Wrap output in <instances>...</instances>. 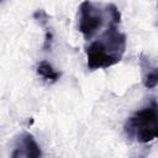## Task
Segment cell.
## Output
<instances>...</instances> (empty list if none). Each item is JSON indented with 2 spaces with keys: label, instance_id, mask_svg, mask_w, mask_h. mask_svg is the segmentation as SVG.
<instances>
[{
  "label": "cell",
  "instance_id": "1",
  "mask_svg": "<svg viewBox=\"0 0 158 158\" xmlns=\"http://www.w3.org/2000/svg\"><path fill=\"white\" fill-rule=\"evenodd\" d=\"M126 43V35L118 30V23L109 22L104 33L85 47L88 69H106L117 64L125 54Z\"/></svg>",
  "mask_w": 158,
  "mask_h": 158
},
{
  "label": "cell",
  "instance_id": "2",
  "mask_svg": "<svg viewBox=\"0 0 158 158\" xmlns=\"http://www.w3.org/2000/svg\"><path fill=\"white\" fill-rule=\"evenodd\" d=\"M121 22V14L116 5L109 4L102 10L90 0H84L78 9V30L84 36L85 41H91L93 37L102 28L105 22Z\"/></svg>",
  "mask_w": 158,
  "mask_h": 158
},
{
  "label": "cell",
  "instance_id": "3",
  "mask_svg": "<svg viewBox=\"0 0 158 158\" xmlns=\"http://www.w3.org/2000/svg\"><path fill=\"white\" fill-rule=\"evenodd\" d=\"M157 101L152 99L146 106L137 110L125 123L126 136L138 143H149L158 136Z\"/></svg>",
  "mask_w": 158,
  "mask_h": 158
},
{
  "label": "cell",
  "instance_id": "4",
  "mask_svg": "<svg viewBox=\"0 0 158 158\" xmlns=\"http://www.w3.org/2000/svg\"><path fill=\"white\" fill-rule=\"evenodd\" d=\"M42 156L41 148L38 146V143L36 142L35 137L28 133H21L17 138H16V143H15V151L11 153L12 158L16 157H30V158H38Z\"/></svg>",
  "mask_w": 158,
  "mask_h": 158
},
{
  "label": "cell",
  "instance_id": "5",
  "mask_svg": "<svg viewBox=\"0 0 158 158\" xmlns=\"http://www.w3.org/2000/svg\"><path fill=\"white\" fill-rule=\"evenodd\" d=\"M141 67L143 69V85L147 89H153L157 86L158 83V69L156 65H151L148 58L146 57H141Z\"/></svg>",
  "mask_w": 158,
  "mask_h": 158
},
{
  "label": "cell",
  "instance_id": "6",
  "mask_svg": "<svg viewBox=\"0 0 158 158\" xmlns=\"http://www.w3.org/2000/svg\"><path fill=\"white\" fill-rule=\"evenodd\" d=\"M37 74L43 78L48 83H57L60 78V73L57 72L51 63H48L47 60H41L38 64H37Z\"/></svg>",
  "mask_w": 158,
  "mask_h": 158
},
{
  "label": "cell",
  "instance_id": "7",
  "mask_svg": "<svg viewBox=\"0 0 158 158\" xmlns=\"http://www.w3.org/2000/svg\"><path fill=\"white\" fill-rule=\"evenodd\" d=\"M32 17H33L41 26H43V27H46V25H47V22H48V20H49V15H48L43 9L36 10V11L33 12Z\"/></svg>",
  "mask_w": 158,
  "mask_h": 158
},
{
  "label": "cell",
  "instance_id": "8",
  "mask_svg": "<svg viewBox=\"0 0 158 158\" xmlns=\"http://www.w3.org/2000/svg\"><path fill=\"white\" fill-rule=\"evenodd\" d=\"M52 42H53V32L51 31V28L46 27L44 31V43H43V49L48 51L52 47Z\"/></svg>",
  "mask_w": 158,
  "mask_h": 158
},
{
  "label": "cell",
  "instance_id": "9",
  "mask_svg": "<svg viewBox=\"0 0 158 158\" xmlns=\"http://www.w3.org/2000/svg\"><path fill=\"white\" fill-rule=\"evenodd\" d=\"M1 1H2V0H0V2H1Z\"/></svg>",
  "mask_w": 158,
  "mask_h": 158
}]
</instances>
